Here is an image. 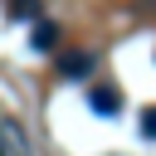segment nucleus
I'll list each match as a JSON object with an SVG mask.
<instances>
[{"label":"nucleus","mask_w":156,"mask_h":156,"mask_svg":"<svg viewBox=\"0 0 156 156\" xmlns=\"http://www.w3.org/2000/svg\"><path fill=\"white\" fill-rule=\"evenodd\" d=\"M122 102H127V98H122V88H117V83H107V78H98V83L88 88V107H93L98 117H122Z\"/></svg>","instance_id":"f257e3e1"},{"label":"nucleus","mask_w":156,"mask_h":156,"mask_svg":"<svg viewBox=\"0 0 156 156\" xmlns=\"http://www.w3.org/2000/svg\"><path fill=\"white\" fill-rule=\"evenodd\" d=\"M93 68H98V58L88 54V49H63L58 54V78H93Z\"/></svg>","instance_id":"f03ea898"},{"label":"nucleus","mask_w":156,"mask_h":156,"mask_svg":"<svg viewBox=\"0 0 156 156\" xmlns=\"http://www.w3.org/2000/svg\"><path fill=\"white\" fill-rule=\"evenodd\" d=\"M0 141L10 146V156H34V146H29V132H24L15 117H0Z\"/></svg>","instance_id":"7ed1b4c3"},{"label":"nucleus","mask_w":156,"mask_h":156,"mask_svg":"<svg viewBox=\"0 0 156 156\" xmlns=\"http://www.w3.org/2000/svg\"><path fill=\"white\" fill-rule=\"evenodd\" d=\"M58 39H63V34H58V24H54V20H39L29 44H34V54H58Z\"/></svg>","instance_id":"20e7f679"},{"label":"nucleus","mask_w":156,"mask_h":156,"mask_svg":"<svg viewBox=\"0 0 156 156\" xmlns=\"http://www.w3.org/2000/svg\"><path fill=\"white\" fill-rule=\"evenodd\" d=\"M5 15L10 20H39L44 15V0H5Z\"/></svg>","instance_id":"39448f33"},{"label":"nucleus","mask_w":156,"mask_h":156,"mask_svg":"<svg viewBox=\"0 0 156 156\" xmlns=\"http://www.w3.org/2000/svg\"><path fill=\"white\" fill-rule=\"evenodd\" d=\"M136 127H141V136H146V141H156V102H151V107L136 117Z\"/></svg>","instance_id":"423d86ee"},{"label":"nucleus","mask_w":156,"mask_h":156,"mask_svg":"<svg viewBox=\"0 0 156 156\" xmlns=\"http://www.w3.org/2000/svg\"><path fill=\"white\" fill-rule=\"evenodd\" d=\"M0 156H10V146H5V141H0Z\"/></svg>","instance_id":"0eeeda50"}]
</instances>
